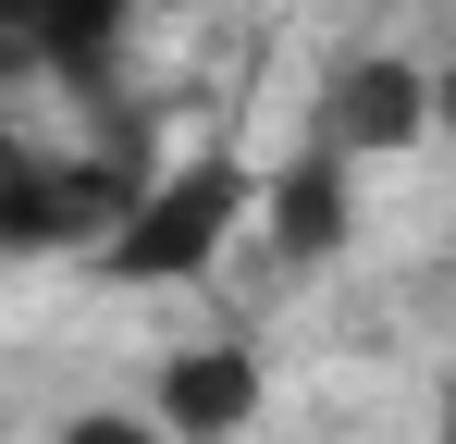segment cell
<instances>
[{"instance_id":"obj_1","label":"cell","mask_w":456,"mask_h":444,"mask_svg":"<svg viewBox=\"0 0 456 444\" xmlns=\"http://www.w3.org/2000/svg\"><path fill=\"white\" fill-rule=\"evenodd\" d=\"M247 198H259V185H247V160H234V148H210V160H185V173L136 185V198H124V222H111L86 259H99V284H198V272L234 247Z\"/></svg>"},{"instance_id":"obj_2","label":"cell","mask_w":456,"mask_h":444,"mask_svg":"<svg viewBox=\"0 0 456 444\" xmlns=\"http://www.w3.org/2000/svg\"><path fill=\"white\" fill-rule=\"evenodd\" d=\"M136 198L124 160H50V148H0V259L37 247H99Z\"/></svg>"},{"instance_id":"obj_3","label":"cell","mask_w":456,"mask_h":444,"mask_svg":"<svg viewBox=\"0 0 456 444\" xmlns=\"http://www.w3.org/2000/svg\"><path fill=\"white\" fill-rule=\"evenodd\" d=\"M419 136H432V74L395 62V50H358L308 111V148H333V160H395Z\"/></svg>"},{"instance_id":"obj_4","label":"cell","mask_w":456,"mask_h":444,"mask_svg":"<svg viewBox=\"0 0 456 444\" xmlns=\"http://www.w3.org/2000/svg\"><path fill=\"white\" fill-rule=\"evenodd\" d=\"M259 420V346H185V358H160V444H234Z\"/></svg>"},{"instance_id":"obj_5","label":"cell","mask_w":456,"mask_h":444,"mask_svg":"<svg viewBox=\"0 0 456 444\" xmlns=\"http://www.w3.org/2000/svg\"><path fill=\"white\" fill-rule=\"evenodd\" d=\"M124 12H136V0H0V50H12L25 74L99 86L111 50H124Z\"/></svg>"},{"instance_id":"obj_6","label":"cell","mask_w":456,"mask_h":444,"mask_svg":"<svg viewBox=\"0 0 456 444\" xmlns=\"http://www.w3.org/2000/svg\"><path fill=\"white\" fill-rule=\"evenodd\" d=\"M247 210L272 222V247H284V259H333V247H346V222H358V198H346V160H333V148H297Z\"/></svg>"},{"instance_id":"obj_7","label":"cell","mask_w":456,"mask_h":444,"mask_svg":"<svg viewBox=\"0 0 456 444\" xmlns=\"http://www.w3.org/2000/svg\"><path fill=\"white\" fill-rule=\"evenodd\" d=\"M62 444H160V432L124 420V407H86V420H62Z\"/></svg>"}]
</instances>
